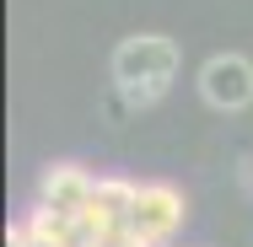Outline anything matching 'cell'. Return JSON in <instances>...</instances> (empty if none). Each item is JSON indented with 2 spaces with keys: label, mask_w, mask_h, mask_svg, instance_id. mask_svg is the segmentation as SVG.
Instances as JSON below:
<instances>
[{
  "label": "cell",
  "mask_w": 253,
  "mask_h": 247,
  "mask_svg": "<svg viewBox=\"0 0 253 247\" xmlns=\"http://www.w3.org/2000/svg\"><path fill=\"white\" fill-rule=\"evenodd\" d=\"M178 81V43L167 33H129L113 49V86L129 107H151Z\"/></svg>",
  "instance_id": "cell-1"
},
{
  "label": "cell",
  "mask_w": 253,
  "mask_h": 247,
  "mask_svg": "<svg viewBox=\"0 0 253 247\" xmlns=\"http://www.w3.org/2000/svg\"><path fill=\"white\" fill-rule=\"evenodd\" d=\"M178 226H183V194L172 188V183H140V194H135V210H129V231H135V242L140 247H167L178 237Z\"/></svg>",
  "instance_id": "cell-2"
},
{
  "label": "cell",
  "mask_w": 253,
  "mask_h": 247,
  "mask_svg": "<svg viewBox=\"0 0 253 247\" xmlns=\"http://www.w3.org/2000/svg\"><path fill=\"white\" fill-rule=\"evenodd\" d=\"M200 97L215 113H243L253 102V59L248 54H210L200 65Z\"/></svg>",
  "instance_id": "cell-3"
},
{
  "label": "cell",
  "mask_w": 253,
  "mask_h": 247,
  "mask_svg": "<svg viewBox=\"0 0 253 247\" xmlns=\"http://www.w3.org/2000/svg\"><path fill=\"white\" fill-rule=\"evenodd\" d=\"M135 194H140V183H135V177H119V172L97 177V194H92L86 215H81V220H86V231H92V247L129 237V210H135Z\"/></svg>",
  "instance_id": "cell-4"
},
{
  "label": "cell",
  "mask_w": 253,
  "mask_h": 247,
  "mask_svg": "<svg viewBox=\"0 0 253 247\" xmlns=\"http://www.w3.org/2000/svg\"><path fill=\"white\" fill-rule=\"evenodd\" d=\"M92 194H97V177L86 167H76V161H54L38 177V204H49L59 215H86Z\"/></svg>",
  "instance_id": "cell-5"
}]
</instances>
